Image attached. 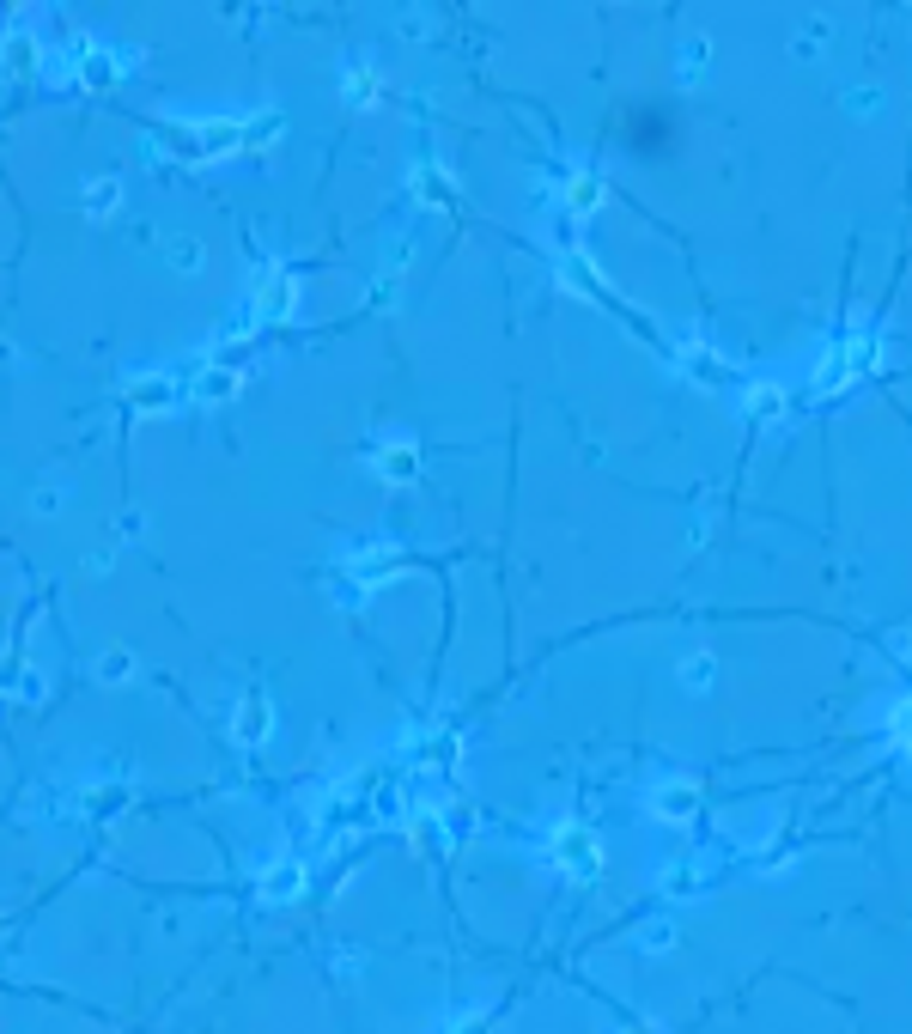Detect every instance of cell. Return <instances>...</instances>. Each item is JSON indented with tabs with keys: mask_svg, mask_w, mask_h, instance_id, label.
I'll return each mask as SVG.
<instances>
[{
	"mask_svg": "<svg viewBox=\"0 0 912 1034\" xmlns=\"http://www.w3.org/2000/svg\"><path fill=\"white\" fill-rule=\"evenodd\" d=\"M669 937H675L669 925H651V931H645V949H669Z\"/></svg>",
	"mask_w": 912,
	"mask_h": 1034,
	"instance_id": "cell-16",
	"label": "cell"
},
{
	"mask_svg": "<svg viewBox=\"0 0 912 1034\" xmlns=\"http://www.w3.org/2000/svg\"><path fill=\"white\" fill-rule=\"evenodd\" d=\"M73 67H80L86 86H116L122 55H110V49H98V43H73Z\"/></svg>",
	"mask_w": 912,
	"mask_h": 1034,
	"instance_id": "cell-2",
	"label": "cell"
},
{
	"mask_svg": "<svg viewBox=\"0 0 912 1034\" xmlns=\"http://www.w3.org/2000/svg\"><path fill=\"white\" fill-rule=\"evenodd\" d=\"M116 201H122V183H116V177L86 183V213H92V219H110V213H116Z\"/></svg>",
	"mask_w": 912,
	"mask_h": 1034,
	"instance_id": "cell-8",
	"label": "cell"
},
{
	"mask_svg": "<svg viewBox=\"0 0 912 1034\" xmlns=\"http://www.w3.org/2000/svg\"><path fill=\"white\" fill-rule=\"evenodd\" d=\"M712 676H718V663L700 651V657H688V688H712Z\"/></svg>",
	"mask_w": 912,
	"mask_h": 1034,
	"instance_id": "cell-13",
	"label": "cell"
},
{
	"mask_svg": "<svg viewBox=\"0 0 912 1034\" xmlns=\"http://www.w3.org/2000/svg\"><path fill=\"white\" fill-rule=\"evenodd\" d=\"M128 396H134V408H165V402H171V384H165V378H146V384H134Z\"/></svg>",
	"mask_w": 912,
	"mask_h": 1034,
	"instance_id": "cell-10",
	"label": "cell"
},
{
	"mask_svg": "<svg viewBox=\"0 0 912 1034\" xmlns=\"http://www.w3.org/2000/svg\"><path fill=\"white\" fill-rule=\"evenodd\" d=\"M414 469H420L414 438H396V445H384V457H377V475L384 481H414Z\"/></svg>",
	"mask_w": 912,
	"mask_h": 1034,
	"instance_id": "cell-4",
	"label": "cell"
},
{
	"mask_svg": "<svg viewBox=\"0 0 912 1034\" xmlns=\"http://www.w3.org/2000/svg\"><path fill=\"white\" fill-rule=\"evenodd\" d=\"M98 676H104V682H128V676H134V657H128V651H104Z\"/></svg>",
	"mask_w": 912,
	"mask_h": 1034,
	"instance_id": "cell-12",
	"label": "cell"
},
{
	"mask_svg": "<svg viewBox=\"0 0 912 1034\" xmlns=\"http://www.w3.org/2000/svg\"><path fill=\"white\" fill-rule=\"evenodd\" d=\"M286 311H292V274H286L280 262H268L262 280H256V317H262V323H280Z\"/></svg>",
	"mask_w": 912,
	"mask_h": 1034,
	"instance_id": "cell-1",
	"label": "cell"
},
{
	"mask_svg": "<svg viewBox=\"0 0 912 1034\" xmlns=\"http://www.w3.org/2000/svg\"><path fill=\"white\" fill-rule=\"evenodd\" d=\"M347 98L353 104H371V61H353L347 67Z\"/></svg>",
	"mask_w": 912,
	"mask_h": 1034,
	"instance_id": "cell-11",
	"label": "cell"
},
{
	"mask_svg": "<svg viewBox=\"0 0 912 1034\" xmlns=\"http://www.w3.org/2000/svg\"><path fill=\"white\" fill-rule=\"evenodd\" d=\"M596 195H602L596 177H578V183H572V207H596Z\"/></svg>",
	"mask_w": 912,
	"mask_h": 1034,
	"instance_id": "cell-14",
	"label": "cell"
},
{
	"mask_svg": "<svg viewBox=\"0 0 912 1034\" xmlns=\"http://www.w3.org/2000/svg\"><path fill=\"white\" fill-rule=\"evenodd\" d=\"M304 889V864H274L268 876H262V895L268 901H286V895H298Z\"/></svg>",
	"mask_w": 912,
	"mask_h": 1034,
	"instance_id": "cell-5",
	"label": "cell"
},
{
	"mask_svg": "<svg viewBox=\"0 0 912 1034\" xmlns=\"http://www.w3.org/2000/svg\"><path fill=\"white\" fill-rule=\"evenodd\" d=\"M31 505H37V511H55V505H61V487H37Z\"/></svg>",
	"mask_w": 912,
	"mask_h": 1034,
	"instance_id": "cell-15",
	"label": "cell"
},
{
	"mask_svg": "<svg viewBox=\"0 0 912 1034\" xmlns=\"http://www.w3.org/2000/svg\"><path fill=\"white\" fill-rule=\"evenodd\" d=\"M390 560H396V554H390V548H365V554H353V560H347V566H353V572H359V584H384V578H390V572H396V566H390Z\"/></svg>",
	"mask_w": 912,
	"mask_h": 1034,
	"instance_id": "cell-6",
	"label": "cell"
},
{
	"mask_svg": "<svg viewBox=\"0 0 912 1034\" xmlns=\"http://www.w3.org/2000/svg\"><path fill=\"white\" fill-rule=\"evenodd\" d=\"M165 262H171L177 274H201V268H207V250H201L195 238H171V244H165Z\"/></svg>",
	"mask_w": 912,
	"mask_h": 1034,
	"instance_id": "cell-7",
	"label": "cell"
},
{
	"mask_svg": "<svg viewBox=\"0 0 912 1034\" xmlns=\"http://www.w3.org/2000/svg\"><path fill=\"white\" fill-rule=\"evenodd\" d=\"M232 730H238V743H268V730H274V712H268V700H262V694H250V700L238 706Z\"/></svg>",
	"mask_w": 912,
	"mask_h": 1034,
	"instance_id": "cell-3",
	"label": "cell"
},
{
	"mask_svg": "<svg viewBox=\"0 0 912 1034\" xmlns=\"http://www.w3.org/2000/svg\"><path fill=\"white\" fill-rule=\"evenodd\" d=\"M657 803H663V816H669V822H688V816H694V785H669Z\"/></svg>",
	"mask_w": 912,
	"mask_h": 1034,
	"instance_id": "cell-9",
	"label": "cell"
}]
</instances>
